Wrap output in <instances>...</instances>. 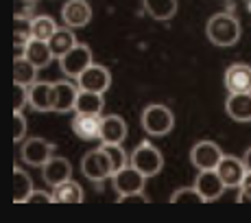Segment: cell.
<instances>
[{
    "instance_id": "obj_7",
    "label": "cell",
    "mask_w": 251,
    "mask_h": 223,
    "mask_svg": "<svg viewBox=\"0 0 251 223\" xmlns=\"http://www.w3.org/2000/svg\"><path fill=\"white\" fill-rule=\"evenodd\" d=\"M221 160H223V151H221V147L216 142H212V140H201L190 151V162L195 164L199 171L216 168Z\"/></svg>"
},
{
    "instance_id": "obj_21",
    "label": "cell",
    "mask_w": 251,
    "mask_h": 223,
    "mask_svg": "<svg viewBox=\"0 0 251 223\" xmlns=\"http://www.w3.org/2000/svg\"><path fill=\"white\" fill-rule=\"evenodd\" d=\"M48 44H50L52 48V55L59 59V57H64L68 51H72L79 42H76V37H75V33H72V28L70 27H57V31H55V35L48 40Z\"/></svg>"
},
{
    "instance_id": "obj_19",
    "label": "cell",
    "mask_w": 251,
    "mask_h": 223,
    "mask_svg": "<svg viewBox=\"0 0 251 223\" xmlns=\"http://www.w3.org/2000/svg\"><path fill=\"white\" fill-rule=\"evenodd\" d=\"M22 55L26 57L33 66H37V68H46L52 61V57H55V55H52L50 44L44 42V40H35V37H33V40L24 46Z\"/></svg>"
},
{
    "instance_id": "obj_30",
    "label": "cell",
    "mask_w": 251,
    "mask_h": 223,
    "mask_svg": "<svg viewBox=\"0 0 251 223\" xmlns=\"http://www.w3.org/2000/svg\"><path fill=\"white\" fill-rule=\"evenodd\" d=\"M171 201H173V203H179V201L199 203V201H203V197H201V193L197 191L195 186H192V188H179V191H175V193L171 195Z\"/></svg>"
},
{
    "instance_id": "obj_23",
    "label": "cell",
    "mask_w": 251,
    "mask_h": 223,
    "mask_svg": "<svg viewBox=\"0 0 251 223\" xmlns=\"http://www.w3.org/2000/svg\"><path fill=\"white\" fill-rule=\"evenodd\" d=\"M52 199L57 203H79V201H83V188L75 179H66L59 186H55Z\"/></svg>"
},
{
    "instance_id": "obj_20",
    "label": "cell",
    "mask_w": 251,
    "mask_h": 223,
    "mask_svg": "<svg viewBox=\"0 0 251 223\" xmlns=\"http://www.w3.org/2000/svg\"><path fill=\"white\" fill-rule=\"evenodd\" d=\"M76 96H79V90L70 81L55 84V112H59V114L72 112L76 105Z\"/></svg>"
},
{
    "instance_id": "obj_31",
    "label": "cell",
    "mask_w": 251,
    "mask_h": 223,
    "mask_svg": "<svg viewBox=\"0 0 251 223\" xmlns=\"http://www.w3.org/2000/svg\"><path fill=\"white\" fill-rule=\"evenodd\" d=\"M28 103V85L16 84V101H13V110L22 112V108Z\"/></svg>"
},
{
    "instance_id": "obj_13",
    "label": "cell",
    "mask_w": 251,
    "mask_h": 223,
    "mask_svg": "<svg viewBox=\"0 0 251 223\" xmlns=\"http://www.w3.org/2000/svg\"><path fill=\"white\" fill-rule=\"evenodd\" d=\"M61 20L70 28H83L92 20V7L85 0H68L61 7Z\"/></svg>"
},
{
    "instance_id": "obj_22",
    "label": "cell",
    "mask_w": 251,
    "mask_h": 223,
    "mask_svg": "<svg viewBox=\"0 0 251 223\" xmlns=\"http://www.w3.org/2000/svg\"><path fill=\"white\" fill-rule=\"evenodd\" d=\"M103 108H105V101H103V94H100V92L79 90L75 112H79V114H100Z\"/></svg>"
},
{
    "instance_id": "obj_8",
    "label": "cell",
    "mask_w": 251,
    "mask_h": 223,
    "mask_svg": "<svg viewBox=\"0 0 251 223\" xmlns=\"http://www.w3.org/2000/svg\"><path fill=\"white\" fill-rule=\"evenodd\" d=\"M79 90H92V92H107L112 85V75L105 66L100 64H92L79 75Z\"/></svg>"
},
{
    "instance_id": "obj_18",
    "label": "cell",
    "mask_w": 251,
    "mask_h": 223,
    "mask_svg": "<svg viewBox=\"0 0 251 223\" xmlns=\"http://www.w3.org/2000/svg\"><path fill=\"white\" fill-rule=\"evenodd\" d=\"M225 112L231 120L238 123H251V92H236L229 94L227 103H225Z\"/></svg>"
},
{
    "instance_id": "obj_12",
    "label": "cell",
    "mask_w": 251,
    "mask_h": 223,
    "mask_svg": "<svg viewBox=\"0 0 251 223\" xmlns=\"http://www.w3.org/2000/svg\"><path fill=\"white\" fill-rule=\"evenodd\" d=\"M221 179L225 182L227 188H240L245 175H247V167H245V160H238L234 156H223V160L216 167Z\"/></svg>"
},
{
    "instance_id": "obj_5",
    "label": "cell",
    "mask_w": 251,
    "mask_h": 223,
    "mask_svg": "<svg viewBox=\"0 0 251 223\" xmlns=\"http://www.w3.org/2000/svg\"><path fill=\"white\" fill-rule=\"evenodd\" d=\"M92 51L85 44H76L72 51H68L64 57H59V68L66 77L79 79V75L85 70L88 66H92Z\"/></svg>"
},
{
    "instance_id": "obj_33",
    "label": "cell",
    "mask_w": 251,
    "mask_h": 223,
    "mask_svg": "<svg viewBox=\"0 0 251 223\" xmlns=\"http://www.w3.org/2000/svg\"><path fill=\"white\" fill-rule=\"evenodd\" d=\"M240 201H251V171H247L243 184H240V195H238Z\"/></svg>"
},
{
    "instance_id": "obj_17",
    "label": "cell",
    "mask_w": 251,
    "mask_h": 223,
    "mask_svg": "<svg viewBox=\"0 0 251 223\" xmlns=\"http://www.w3.org/2000/svg\"><path fill=\"white\" fill-rule=\"evenodd\" d=\"M42 177L48 186H59L61 182L72 177V167L66 158H50L48 162L42 167Z\"/></svg>"
},
{
    "instance_id": "obj_14",
    "label": "cell",
    "mask_w": 251,
    "mask_h": 223,
    "mask_svg": "<svg viewBox=\"0 0 251 223\" xmlns=\"http://www.w3.org/2000/svg\"><path fill=\"white\" fill-rule=\"evenodd\" d=\"M100 114H79L72 118V132L81 140H100Z\"/></svg>"
},
{
    "instance_id": "obj_26",
    "label": "cell",
    "mask_w": 251,
    "mask_h": 223,
    "mask_svg": "<svg viewBox=\"0 0 251 223\" xmlns=\"http://www.w3.org/2000/svg\"><path fill=\"white\" fill-rule=\"evenodd\" d=\"M37 70H40V68L33 66L24 55H20V57H16V59H13V81H16V84L33 85V84H35Z\"/></svg>"
},
{
    "instance_id": "obj_35",
    "label": "cell",
    "mask_w": 251,
    "mask_h": 223,
    "mask_svg": "<svg viewBox=\"0 0 251 223\" xmlns=\"http://www.w3.org/2000/svg\"><path fill=\"white\" fill-rule=\"evenodd\" d=\"M120 203H127V201H140V203H147L149 197L144 193H136V195H125V197H118Z\"/></svg>"
},
{
    "instance_id": "obj_2",
    "label": "cell",
    "mask_w": 251,
    "mask_h": 223,
    "mask_svg": "<svg viewBox=\"0 0 251 223\" xmlns=\"http://www.w3.org/2000/svg\"><path fill=\"white\" fill-rule=\"evenodd\" d=\"M129 164L136 167L144 177H153V175H157V173L162 171L164 158H162L160 149L153 147L149 140H144V142H140L138 147L133 149L131 158H129Z\"/></svg>"
},
{
    "instance_id": "obj_4",
    "label": "cell",
    "mask_w": 251,
    "mask_h": 223,
    "mask_svg": "<svg viewBox=\"0 0 251 223\" xmlns=\"http://www.w3.org/2000/svg\"><path fill=\"white\" fill-rule=\"evenodd\" d=\"M81 173L90 179V182H103V179L114 175L112 162H109L107 153L100 149H94V151H88L81 160Z\"/></svg>"
},
{
    "instance_id": "obj_9",
    "label": "cell",
    "mask_w": 251,
    "mask_h": 223,
    "mask_svg": "<svg viewBox=\"0 0 251 223\" xmlns=\"http://www.w3.org/2000/svg\"><path fill=\"white\" fill-rule=\"evenodd\" d=\"M195 188L201 193L203 201H214L223 195V191L227 186H225V182L221 179L216 168H207V171H199V175L195 179Z\"/></svg>"
},
{
    "instance_id": "obj_11",
    "label": "cell",
    "mask_w": 251,
    "mask_h": 223,
    "mask_svg": "<svg viewBox=\"0 0 251 223\" xmlns=\"http://www.w3.org/2000/svg\"><path fill=\"white\" fill-rule=\"evenodd\" d=\"M28 105L37 112H55V84L35 81L28 85Z\"/></svg>"
},
{
    "instance_id": "obj_10",
    "label": "cell",
    "mask_w": 251,
    "mask_h": 223,
    "mask_svg": "<svg viewBox=\"0 0 251 223\" xmlns=\"http://www.w3.org/2000/svg\"><path fill=\"white\" fill-rule=\"evenodd\" d=\"M52 147L48 140L44 138H28L26 142L22 144V160L31 167H44L48 160L52 158Z\"/></svg>"
},
{
    "instance_id": "obj_15",
    "label": "cell",
    "mask_w": 251,
    "mask_h": 223,
    "mask_svg": "<svg viewBox=\"0 0 251 223\" xmlns=\"http://www.w3.org/2000/svg\"><path fill=\"white\" fill-rule=\"evenodd\" d=\"M125 138H127V123H125L123 116H118V114L103 116V123H100V140L107 144H123Z\"/></svg>"
},
{
    "instance_id": "obj_28",
    "label": "cell",
    "mask_w": 251,
    "mask_h": 223,
    "mask_svg": "<svg viewBox=\"0 0 251 223\" xmlns=\"http://www.w3.org/2000/svg\"><path fill=\"white\" fill-rule=\"evenodd\" d=\"M57 31V24L50 16H37L33 18V37L35 40H44L48 42Z\"/></svg>"
},
{
    "instance_id": "obj_3",
    "label": "cell",
    "mask_w": 251,
    "mask_h": 223,
    "mask_svg": "<svg viewBox=\"0 0 251 223\" xmlns=\"http://www.w3.org/2000/svg\"><path fill=\"white\" fill-rule=\"evenodd\" d=\"M142 127L149 136H166L175 127V116L166 105H149L142 112Z\"/></svg>"
},
{
    "instance_id": "obj_32",
    "label": "cell",
    "mask_w": 251,
    "mask_h": 223,
    "mask_svg": "<svg viewBox=\"0 0 251 223\" xmlns=\"http://www.w3.org/2000/svg\"><path fill=\"white\" fill-rule=\"evenodd\" d=\"M13 120H16V132H13V140H16V142H20V140L24 138V134H26V120H24L22 112H16V114H13Z\"/></svg>"
},
{
    "instance_id": "obj_29",
    "label": "cell",
    "mask_w": 251,
    "mask_h": 223,
    "mask_svg": "<svg viewBox=\"0 0 251 223\" xmlns=\"http://www.w3.org/2000/svg\"><path fill=\"white\" fill-rule=\"evenodd\" d=\"M103 147V151L107 153V158H109V162H112V168H114V173L116 171H120V168H125L127 167V153H125V149H123V144H107V142H103L100 144Z\"/></svg>"
},
{
    "instance_id": "obj_25",
    "label": "cell",
    "mask_w": 251,
    "mask_h": 223,
    "mask_svg": "<svg viewBox=\"0 0 251 223\" xmlns=\"http://www.w3.org/2000/svg\"><path fill=\"white\" fill-rule=\"evenodd\" d=\"M144 11L153 20H171L177 13V0H144Z\"/></svg>"
},
{
    "instance_id": "obj_1",
    "label": "cell",
    "mask_w": 251,
    "mask_h": 223,
    "mask_svg": "<svg viewBox=\"0 0 251 223\" xmlns=\"http://www.w3.org/2000/svg\"><path fill=\"white\" fill-rule=\"evenodd\" d=\"M207 40L216 46H234L240 40V22L231 13H214L205 27Z\"/></svg>"
},
{
    "instance_id": "obj_16",
    "label": "cell",
    "mask_w": 251,
    "mask_h": 223,
    "mask_svg": "<svg viewBox=\"0 0 251 223\" xmlns=\"http://www.w3.org/2000/svg\"><path fill=\"white\" fill-rule=\"evenodd\" d=\"M225 88L229 94L236 92H251V66L247 64H231L225 72Z\"/></svg>"
},
{
    "instance_id": "obj_24",
    "label": "cell",
    "mask_w": 251,
    "mask_h": 223,
    "mask_svg": "<svg viewBox=\"0 0 251 223\" xmlns=\"http://www.w3.org/2000/svg\"><path fill=\"white\" fill-rule=\"evenodd\" d=\"M33 193V182L24 168L16 167L13 168V201L16 203H26V199Z\"/></svg>"
},
{
    "instance_id": "obj_37",
    "label": "cell",
    "mask_w": 251,
    "mask_h": 223,
    "mask_svg": "<svg viewBox=\"0 0 251 223\" xmlns=\"http://www.w3.org/2000/svg\"><path fill=\"white\" fill-rule=\"evenodd\" d=\"M28 2H35V0H28Z\"/></svg>"
},
{
    "instance_id": "obj_34",
    "label": "cell",
    "mask_w": 251,
    "mask_h": 223,
    "mask_svg": "<svg viewBox=\"0 0 251 223\" xmlns=\"http://www.w3.org/2000/svg\"><path fill=\"white\" fill-rule=\"evenodd\" d=\"M50 201H55L52 195H48V193H44V191H33L31 197L26 199V203H50Z\"/></svg>"
},
{
    "instance_id": "obj_36",
    "label": "cell",
    "mask_w": 251,
    "mask_h": 223,
    "mask_svg": "<svg viewBox=\"0 0 251 223\" xmlns=\"http://www.w3.org/2000/svg\"><path fill=\"white\" fill-rule=\"evenodd\" d=\"M245 167H247V171H251V147L247 149V153H245Z\"/></svg>"
},
{
    "instance_id": "obj_27",
    "label": "cell",
    "mask_w": 251,
    "mask_h": 223,
    "mask_svg": "<svg viewBox=\"0 0 251 223\" xmlns=\"http://www.w3.org/2000/svg\"><path fill=\"white\" fill-rule=\"evenodd\" d=\"M13 42H16V48L18 51H24V46L33 40V20H28L24 13H18L16 16V22H13Z\"/></svg>"
},
{
    "instance_id": "obj_6",
    "label": "cell",
    "mask_w": 251,
    "mask_h": 223,
    "mask_svg": "<svg viewBox=\"0 0 251 223\" xmlns=\"http://www.w3.org/2000/svg\"><path fill=\"white\" fill-rule=\"evenodd\" d=\"M144 179L147 177H144L136 167L129 164V167L120 168V171H116L112 175V186H114V191L118 193V197L136 195V193L144 191Z\"/></svg>"
}]
</instances>
